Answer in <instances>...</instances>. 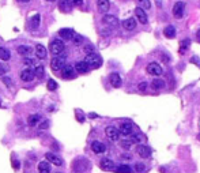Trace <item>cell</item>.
<instances>
[{
  "mask_svg": "<svg viewBox=\"0 0 200 173\" xmlns=\"http://www.w3.org/2000/svg\"><path fill=\"white\" fill-rule=\"evenodd\" d=\"M65 57H67V56H65L64 52H61L60 55L55 56V57L50 60V67H52V70H55V71L61 70V68L65 65Z\"/></svg>",
  "mask_w": 200,
  "mask_h": 173,
  "instance_id": "6da1fadb",
  "label": "cell"
},
{
  "mask_svg": "<svg viewBox=\"0 0 200 173\" xmlns=\"http://www.w3.org/2000/svg\"><path fill=\"white\" fill-rule=\"evenodd\" d=\"M85 62L87 63L90 68H98L101 64H102V59H101V56H98L95 52L90 53V55H86Z\"/></svg>",
  "mask_w": 200,
  "mask_h": 173,
  "instance_id": "7a4b0ae2",
  "label": "cell"
},
{
  "mask_svg": "<svg viewBox=\"0 0 200 173\" xmlns=\"http://www.w3.org/2000/svg\"><path fill=\"white\" fill-rule=\"evenodd\" d=\"M49 49L53 55H60L61 52H64V42L61 40H52L49 45Z\"/></svg>",
  "mask_w": 200,
  "mask_h": 173,
  "instance_id": "3957f363",
  "label": "cell"
},
{
  "mask_svg": "<svg viewBox=\"0 0 200 173\" xmlns=\"http://www.w3.org/2000/svg\"><path fill=\"white\" fill-rule=\"evenodd\" d=\"M105 134H106V136H108V139H110V141H113V142L118 141V138H120V131H118L116 127H113V126L106 127Z\"/></svg>",
  "mask_w": 200,
  "mask_h": 173,
  "instance_id": "277c9868",
  "label": "cell"
},
{
  "mask_svg": "<svg viewBox=\"0 0 200 173\" xmlns=\"http://www.w3.org/2000/svg\"><path fill=\"white\" fill-rule=\"evenodd\" d=\"M184 12H185V3L184 2H177L173 6V17L174 18H183Z\"/></svg>",
  "mask_w": 200,
  "mask_h": 173,
  "instance_id": "5b68a950",
  "label": "cell"
},
{
  "mask_svg": "<svg viewBox=\"0 0 200 173\" xmlns=\"http://www.w3.org/2000/svg\"><path fill=\"white\" fill-rule=\"evenodd\" d=\"M45 158H46V161L49 164H53V165H56V166H63V159L59 156H56L55 153H46Z\"/></svg>",
  "mask_w": 200,
  "mask_h": 173,
  "instance_id": "8992f818",
  "label": "cell"
},
{
  "mask_svg": "<svg viewBox=\"0 0 200 173\" xmlns=\"http://www.w3.org/2000/svg\"><path fill=\"white\" fill-rule=\"evenodd\" d=\"M146 70H147V72L150 74V75H153V76L162 75V67L158 64V63H150Z\"/></svg>",
  "mask_w": 200,
  "mask_h": 173,
  "instance_id": "52a82bcc",
  "label": "cell"
},
{
  "mask_svg": "<svg viewBox=\"0 0 200 173\" xmlns=\"http://www.w3.org/2000/svg\"><path fill=\"white\" fill-rule=\"evenodd\" d=\"M135 15H136V19H138V22H140V23L146 25L148 22L147 14H146V11H144L143 8H140V7H136V8H135Z\"/></svg>",
  "mask_w": 200,
  "mask_h": 173,
  "instance_id": "ba28073f",
  "label": "cell"
},
{
  "mask_svg": "<svg viewBox=\"0 0 200 173\" xmlns=\"http://www.w3.org/2000/svg\"><path fill=\"white\" fill-rule=\"evenodd\" d=\"M136 153H138L139 157H142V158H148L151 156V149L148 146H146V144H139L136 147Z\"/></svg>",
  "mask_w": 200,
  "mask_h": 173,
  "instance_id": "9c48e42d",
  "label": "cell"
},
{
  "mask_svg": "<svg viewBox=\"0 0 200 173\" xmlns=\"http://www.w3.org/2000/svg\"><path fill=\"white\" fill-rule=\"evenodd\" d=\"M102 22H103V23H106L108 26H110V27L118 26V19H117V17H115V15H110V14L103 15Z\"/></svg>",
  "mask_w": 200,
  "mask_h": 173,
  "instance_id": "30bf717a",
  "label": "cell"
},
{
  "mask_svg": "<svg viewBox=\"0 0 200 173\" xmlns=\"http://www.w3.org/2000/svg\"><path fill=\"white\" fill-rule=\"evenodd\" d=\"M118 131H120L121 135L124 136H130L133 134V126L131 123H123L120 126V128H118Z\"/></svg>",
  "mask_w": 200,
  "mask_h": 173,
  "instance_id": "8fae6325",
  "label": "cell"
},
{
  "mask_svg": "<svg viewBox=\"0 0 200 173\" xmlns=\"http://www.w3.org/2000/svg\"><path fill=\"white\" fill-rule=\"evenodd\" d=\"M75 74V67L71 64H65L64 67L61 68V76L64 79H68V78H72Z\"/></svg>",
  "mask_w": 200,
  "mask_h": 173,
  "instance_id": "7c38bea8",
  "label": "cell"
},
{
  "mask_svg": "<svg viewBox=\"0 0 200 173\" xmlns=\"http://www.w3.org/2000/svg\"><path fill=\"white\" fill-rule=\"evenodd\" d=\"M34 71L30 70V68H25V70L21 71V79L23 82H31L34 79Z\"/></svg>",
  "mask_w": 200,
  "mask_h": 173,
  "instance_id": "4fadbf2b",
  "label": "cell"
},
{
  "mask_svg": "<svg viewBox=\"0 0 200 173\" xmlns=\"http://www.w3.org/2000/svg\"><path fill=\"white\" fill-rule=\"evenodd\" d=\"M100 168L102 170H105V172L115 170V162L109 158H103V159H101V162H100Z\"/></svg>",
  "mask_w": 200,
  "mask_h": 173,
  "instance_id": "5bb4252c",
  "label": "cell"
},
{
  "mask_svg": "<svg viewBox=\"0 0 200 173\" xmlns=\"http://www.w3.org/2000/svg\"><path fill=\"white\" fill-rule=\"evenodd\" d=\"M91 150H93V153H95V154H103L105 150H106V147H105V144H103L102 142L94 141L91 143Z\"/></svg>",
  "mask_w": 200,
  "mask_h": 173,
  "instance_id": "9a60e30c",
  "label": "cell"
},
{
  "mask_svg": "<svg viewBox=\"0 0 200 173\" xmlns=\"http://www.w3.org/2000/svg\"><path fill=\"white\" fill-rule=\"evenodd\" d=\"M35 56H37V59H40V60L46 59V48L42 44L35 45Z\"/></svg>",
  "mask_w": 200,
  "mask_h": 173,
  "instance_id": "2e32d148",
  "label": "cell"
},
{
  "mask_svg": "<svg viewBox=\"0 0 200 173\" xmlns=\"http://www.w3.org/2000/svg\"><path fill=\"white\" fill-rule=\"evenodd\" d=\"M59 35L63 38V40H67V41H70V40H72L75 35V32L72 29H60L59 30Z\"/></svg>",
  "mask_w": 200,
  "mask_h": 173,
  "instance_id": "e0dca14e",
  "label": "cell"
},
{
  "mask_svg": "<svg viewBox=\"0 0 200 173\" xmlns=\"http://www.w3.org/2000/svg\"><path fill=\"white\" fill-rule=\"evenodd\" d=\"M109 82H110V85H112L113 87H120L123 80H121V76L118 75V74H110V75H109Z\"/></svg>",
  "mask_w": 200,
  "mask_h": 173,
  "instance_id": "ac0fdd59",
  "label": "cell"
},
{
  "mask_svg": "<svg viewBox=\"0 0 200 173\" xmlns=\"http://www.w3.org/2000/svg\"><path fill=\"white\" fill-rule=\"evenodd\" d=\"M136 25H138V21L135 18H128L125 21H123V27L125 30H133L136 29Z\"/></svg>",
  "mask_w": 200,
  "mask_h": 173,
  "instance_id": "d6986e66",
  "label": "cell"
},
{
  "mask_svg": "<svg viewBox=\"0 0 200 173\" xmlns=\"http://www.w3.org/2000/svg\"><path fill=\"white\" fill-rule=\"evenodd\" d=\"M75 70H76V72H79V74H86V72H88L90 67H88V64L83 60V62H76V63H75Z\"/></svg>",
  "mask_w": 200,
  "mask_h": 173,
  "instance_id": "ffe728a7",
  "label": "cell"
},
{
  "mask_svg": "<svg viewBox=\"0 0 200 173\" xmlns=\"http://www.w3.org/2000/svg\"><path fill=\"white\" fill-rule=\"evenodd\" d=\"M16 52L19 53L21 56H25V57H29L30 55L33 53V49L30 47H26V45H19L16 48Z\"/></svg>",
  "mask_w": 200,
  "mask_h": 173,
  "instance_id": "44dd1931",
  "label": "cell"
},
{
  "mask_svg": "<svg viewBox=\"0 0 200 173\" xmlns=\"http://www.w3.org/2000/svg\"><path fill=\"white\" fill-rule=\"evenodd\" d=\"M40 22H41V17H40V14H35L31 17V19H30V23H29V27L31 30H35L38 29L40 26Z\"/></svg>",
  "mask_w": 200,
  "mask_h": 173,
  "instance_id": "7402d4cb",
  "label": "cell"
},
{
  "mask_svg": "<svg viewBox=\"0 0 200 173\" xmlns=\"http://www.w3.org/2000/svg\"><path fill=\"white\" fill-rule=\"evenodd\" d=\"M97 7L101 12H106V11H109V8H110V2H109V0H98Z\"/></svg>",
  "mask_w": 200,
  "mask_h": 173,
  "instance_id": "603a6c76",
  "label": "cell"
},
{
  "mask_svg": "<svg viewBox=\"0 0 200 173\" xmlns=\"http://www.w3.org/2000/svg\"><path fill=\"white\" fill-rule=\"evenodd\" d=\"M40 121H41V116H40L38 113H33V114H30L29 117H27V124L31 126V127H34L35 124H38Z\"/></svg>",
  "mask_w": 200,
  "mask_h": 173,
  "instance_id": "cb8c5ba5",
  "label": "cell"
},
{
  "mask_svg": "<svg viewBox=\"0 0 200 173\" xmlns=\"http://www.w3.org/2000/svg\"><path fill=\"white\" fill-rule=\"evenodd\" d=\"M72 4V0H59V8L63 12H68L70 11V7Z\"/></svg>",
  "mask_w": 200,
  "mask_h": 173,
  "instance_id": "d4e9b609",
  "label": "cell"
},
{
  "mask_svg": "<svg viewBox=\"0 0 200 173\" xmlns=\"http://www.w3.org/2000/svg\"><path fill=\"white\" fill-rule=\"evenodd\" d=\"M38 172L40 173H50V164L48 161H41L38 164Z\"/></svg>",
  "mask_w": 200,
  "mask_h": 173,
  "instance_id": "484cf974",
  "label": "cell"
},
{
  "mask_svg": "<svg viewBox=\"0 0 200 173\" xmlns=\"http://www.w3.org/2000/svg\"><path fill=\"white\" fill-rule=\"evenodd\" d=\"M10 59H11V52H10L7 48L0 47V60L7 62V60H10Z\"/></svg>",
  "mask_w": 200,
  "mask_h": 173,
  "instance_id": "4316f807",
  "label": "cell"
},
{
  "mask_svg": "<svg viewBox=\"0 0 200 173\" xmlns=\"http://www.w3.org/2000/svg\"><path fill=\"white\" fill-rule=\"evenodd\" d=\"M163 34H165L166 38H174L176 37V29H174V26H166L165 30H163Z\"/></svg>",
  "mask_w": 200,
  "mask_h": 173,
  "instance_id": "83f0119b",
  "label": "cell"
},
{
  "mask_svg": "<svg viewBox=\"0 0 200 173\" xmlns=\"http://www.w3.org/2000/svg\"><path fill=\"white\" fill-rule=\"evenodd\" d=\"M115 170L117 173H132V169H131L130 166L127 164H121V165H118L117 168H115Z\"/></svg>",
  "mask_w": 200,
  "mask_h": 173,
  "instance_id": "f1b7e54d",
  "label": "cell"
},
{
  "mask_svg": "<svg viewBox=\"0 0 200 173\" xmlns=\"http://www.w3.org/2000/svg\"><path fill=\"white\" fill-rule=\"evenodd\" d=\"M151 87H153L154 90H161V89L165 87V82L162 79H154L153 82H151Z\"/></svg>",
  "mask_w": 200,
  "mask_h": 173,
  "instance_id": "f546056e",
  "label": "cell"
},
{
  "mask_svg": "<svg viewBox=\"0 0 200 173\" xmlns=\"http://www.w3.org/2000/svg\"><path fill=\"white\" fill-rule=\"evenodd\" d=\"M189 45H191V40L189 38L183 40V41L180 42V52H185V49H188Z\"/></svg>",
  "mask_w": 200,
  "mask_h": 173,
  "instance_id": "4dcf8cb0",
  "label": "cell"
},
{
  "mask_svg": "<svg viewBox=\"0 0 200 173\" xmlns=\"http://www.w3.org/2000/svg\"><path fill=\"white\" fill-rule=\"evenodd\" d=\"M131 142L132 143H142V142H144V136L142 135V134H132V138H131Z\"/></svg>",
  "mask_w": 200,
  "mask_h": 173,
  "instance_id": "1f68e13d",
  "label": "cell"
},
{
  "mask_svg": "<svg viewBox=\"0 0 200 173\" xmlns=\"http://www.w3.org/2000/svg\"><path fill=\"white\" fill-rule=\"evenodd\" d=\"M136 3L139 4L138 7H140V8H143V10H148L151 7L150 0H136Z\"/></svg>",
  "mask_w": 200,
  "mask_h": 173,
  "instance_id": "d6a6232c",
  "label": "cell"
},
{
  "mask_svg": "<svg viewBox=\"0 0 200 173\" xmlns=\"http://www.w3.org/2000/svg\"><path fill=\"white\" fill-rule=\"evenodd\" d=\"M44 67L42 65H35V71H34V75L38 78V79H42L44 78Z\"/></svg>",
  "mask_w": 200,
  "mask_h": 173,
  "instance_id": "836d02e7",
  "label": "cell"
},
{
  "mask_svg": "<svg viewBox=\"0 0 200 173\" xmlns=\"http://www.w3.org/2000/svg\"><path fill=\"white\" fill-rule=\"evenodd\" d=\"M1 80H3V83H4V85H6L8 89H12V87H14V80H12L10 76H3V78H1Z\"/></svg>",
  "mask_w": 200,
  "mask_h": 173,
  "instance_id": "e575fe53",
  "label": "cell"
},
{
  "mask_svg": "<svg viewBox=\"0 0 200 173\" xmlns=\"http://www.w3.org/2000/svg\"><path fill=\"white\" fill-rule=\"evenodd\" d=\"M46 87H48V90H50V91L56 90V89H57V82H55L53 79H49V80H48V83H46Z\"/></svg>",
  "mask_w": 200,
  "mask_h": 173,
  "instance_id": "d590c367",
  "label": "cell"
},
{
  "mask_svg": "<svg viewBox=\"0 0 200 173\" xmlns=\"http://www.w3.org/2000/svg\"><path fill=\"white\" fill-rule=\"evenodd\" d=\"M72 41H74L75 45H80L83 42V37H82V35H79V34H75L74 38H72Z\"/></svg>",
  "mask_w": 200,
  "mask_h": 173,
  "instance_id": "8d00e7d4",
  "label": "cell"
},
{
  "mask_svg": "<svg viewBox=\"0 0 200 173\" xmlns=\"http://www.w3.org/2000/svg\"><path fill=\"white\" fill-rule=\"evenodd\" d=\"M144 169H146V166H144V164H142V162H136L135 164V170L139 173L144 172Z\"/></svg>",
  "mask_w": 200,
  "mask_h": 173,
  "instance_id": "74e56055",
  "label": "cell"
},
{
  "mask_svg": "<svg viewBox=\"0 0 200 173\" xmlns=\"http://www.w3.org/2000/svg\"><path fill=\"white\" fill-rule=\"evenodd\" d=\"M147 86H148V83H147V82H140V83L138 85V90L143 93V91L147 90Z\"/></svg>",
  "mask_w": 200,
  "mask_h": 173,
  "instance_id": "f35d334b",
  "label": "cell"
},
{
  "mask_svg": "<svg viewBox=\"0 0 200 173\" xmlns=\"http://www.w3.org/2000/svg\"><path fill=\"white\" fill-rule=\"evenodd\" d=\"M131 144H132V142H131V141H127V139H125V141H123V142H120V146L123 147V149H125V150L130 149Z\"/></svg>",
  "mask_w": 200,
  "mask_h": 173,
  "instance_id": "ab89813d",
  "label": "cell"
},
{
  "mask_svg": "<svg viewBox=\"0 0 200 173\" xmlns=\"http://www.w3.org/2000/svg\"><path fill=\"white\" fill-rule=\"evenodd\" d=\"M23 64L25 65H35V60L30 59V57H25V59H23Z\"/></svg>",
  "mask_w": 200,
  "mask_h": 173,
  "instance_id": "60d3db41",
  "label": "cell"
},
{
  "mask_svg": "<svg viewBox=\"0 0 200 173\" xmlns=\"http://www.w3.org/2000/svg\"><path fill=\"white\" fill-rule=\"evenodd\" d=\"M85 52L87 53V55H90V53H94L95 49H94V47H93V45H87V47H85Z\"/></svg>",
  "mask_w": 200,
  "mask_h": 173,
  "instance_id": "b9f144b4",
  "label": "cell"
},
{
  "mask_svg": "<svg viewBox=\"0 0 200 173\" xmlns=\"http://www.w3.org/2000/svg\"><path fill=\"white\" fill-rule=\"evenodd\" d=\"M83 3H85L83 0H72V4H74V6H76V7H82Z\"/></svg>",
  "mask_w": 200,
  "mask_h": 173,
  "instance_id": "7bdbcfd3",
  "label": "cell"
},
{
  "mask_svg": "<svg viewBox=\"0 0 200 173\" xmlns=\"http://www.w3.org/2000/svg\"><path fill=\"white\" fill-rule=\"evenodd\" d=\"M12 168H14L15 170L19 169V161H18V159H14V161H12Z\"/></svg>",
  "mask_w": 200,
  "mask_h": 173,
  "instance_id": "ee69618b",
  "label": "cell"
},
{
  "mask_svg": "<svg viewBox=\"0 0 200 173\" xmlns=\"http://www.w3.org/2000/svg\"><path fill=\"white\" fill-rule=\"evenodd\" d=\"M6 71H8V67H3V64H0V75H3Z\"/></svg>",
  "mask_w": 200,
  "mask_h": 173,
  "instance_id": "f6af8a7d",
  "label": "cell"
},
{
  "mask_svg": "<svg viewBox=\"0 0 200 173\" xmlns=\"http://www.w3.org/2000/svg\"><path fill=\"white\" fill-rule=\"evenodd\" d=\"M191 63H196V64L200 67V59H197V57H192V59H191Z\"/></svg>",
  "mask_w": 200,
  "mask_h": 173,
  "instance_id": "bcb514c9",
  "label": "cell"
},
{
  "mask_svg": "<svg viewBox=\"0 0 200 173\" xmlns=\"http://www.w3.org/2000/svg\"><path fill=\"white\" fill-rule=\"evenodd\" d=\"M48 126H49V123H48V121H45V123H42V124H41V128H46Z\"/></svg>",
  "mask_w": 200,
  "mask_h": 173,
  "instance_id": "7dc6e473",
  "label": "cell"
},
{
  "mask_svg": "<svg viewBox=\"0 0 200 173\" xmlns=\"http://www.w3.org/2000/svg\"><path fill=\"white\" fill-rule=\"evenodd\" d=\"M162 60H163V62H169V60H170V59H169V56H162Z\"/></svg>",
  "mask_w": 200,
  "mask_h": 173,
  "instance_id": "c3c4849f",
  "label": "cell"
},
{
  "mask_svg": "<svg viewBox=\"0 0 200 173\" xmlns=\"http://www.w3.org/2000/svg\"><path fill=\"white\" fill-rule=\"evenodd\" d=\"M196 38H197V41L200 42V29L197 30V34H196Z\"/></svg>",
  "mask_w": 200,
  "mask_h": 173,
  "instance_id": "681fc988",
  "label": "cell"
},
{
  "mask_svg": "<svg viewBox=\"0 0 200 173\" xmlns=\"http://www.w3.org/2000/svg\"><path fill=\"white\" fill-rule=\"evenodd\" d=\"M16 2H19V3H29L30 0H16Z\"/></svg>",
  "mask_w": 200,
  "mask_h": 173,
  "instance_id": "f907efd6",
  "label": "cell"
},
{
  "mask_svg": "<svg viewBox=\"0 0 200 173\" xmlns=\"http://www.w3.org/2000/svg\"><path fill=\"white\" fill-rule=\"evenodd\" d=\"M45 2H55V0H45Z\"/></svg>",
  "mask_w": 200,
  "mask_h": 173,
  "instance_id": "816d5d0a",
  "label": "cell"
},
{
  "mask_svg": "<svg viewBox=\"0 0 200 173\" xmlns=\"http://www.w3.org/2000/svg\"><path fill=\"white\" fill-rule=\"evenodd\" d=\"M199 141H200V134H199Z\"/></svg>",
  "mask_w": 200,
  "mask_h": 173,
  "instance_id": "f5cc1de1",
  "label": "cell"
}]
</instances>
